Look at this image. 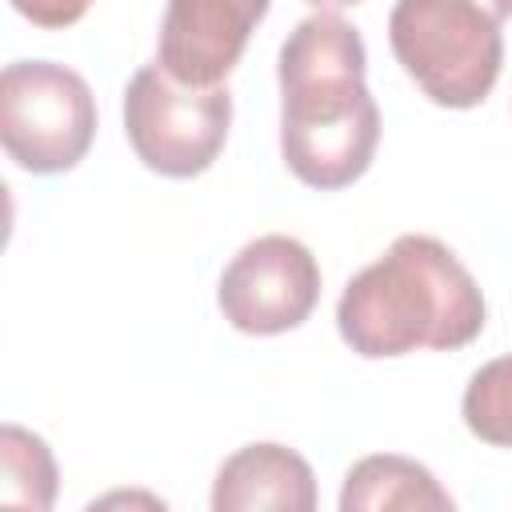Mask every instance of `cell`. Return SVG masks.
Masks as SVG:
<instances>
[{
    "instance_id": "cell-1",
    "label": "cell",
    "mask_w": 512,
    "mask_h": 512,
    "mask_svg": "<svg viewBox=\"0 0 512 512\" xmlns=\"http://www.w3.org/2000/svg\"><path fill=\"white\" fill-rule=\"evenodd\" d=\"M360 32L336 16H304L280 44V156L320 192L360 180L380 144V108L364 84Z\"/></svg>"
},
{
    "instance_id": "cell-2",
    "label": "cell",
    "mask_w": 512,
    "mask_h": 512,
    "mask_svg": "<svg viewBox=\"0 0 512 512\" xmlns=\"http://www.w3.org/2000/svg\"><path fill=\"white\" fill-rule=\"evenodd\" d=\"M336 328L364 360L452 352L484 332V292L448 244L408 232L344 284Z\"/></svg>"
},
{
    "instance_id": "cell-3",
    "label": "cell",
    "mask_w": 512,
    "mask_h": 512,
    "mask_svg": "<svg viewBox=\"0 0 512 512\" xmlns=\"http://www.w3.org/2000/svg\"><path fill=\"white\" fill-rule=\"evenodd\" d=\"M488 0H396L388 44L440 108H476L500 80L504 36Z\"/></svg>"
},
{
    "instance_id": "cell-4",
    "label": "cell",
    "mask_w": 512,
    "mask_h": 512,
    "mask_svg": "<svg viewBox=\"0 0 512 512\" xmlns=\"http://www.w3.org/2000/svg\"><path fill=\"white\" fill-rule=\"evenodd\" d=\"M96 136V100L80 72L56 60H12L0 72V140L32 176L76 168Z\"/></svg>"
},
{
    "instance_id": "cell-5",
    "label": "cell",
    "mask_w": 512,
    "mask_h": 512,
    "mask_svg": "<svg viewBox=\"0 0 512 512\" xmlns=\"http://www.w3.org/2000/svg\"><path fill=\"white\" fill-rule=\"evenodd\" d=\"M232 96L224 84L192 88L160 64H144L124 88V132L144 168L188 180L212 168L228 140Z\"/></svg>"
},
{
    "instance_id": "cell-6",
    "label": "cell",
    "mask_w": 512,
    "mask_h": 512,
    "mask_svg": "<svg viewBox=\"0 0 512 512\" xmlns=\"http://www.w3.org/2000/svg\"><path fill=\"white\" fill-rule=\"evenodd\" d=\"M320 300L316 256L284 232L248 240L224 268L216 304L236 332L280 336L300 328Z\"/></svg>"
},
{
    "instance_id": "cell-7",
    "label": "cell",
    "mask_w": 512,
    "mask_h": 512,
    "mask_svg": "<svg viewBox=\"0 0 512 512\" xmlns=\"http://www.w3.org/2000/svg\"><path fill=\"white\" fill-rule=\"evenodd\" d=\"M268 16V0H168L156 64L192 88L220 84L244 56L248 36Z\"/></svg>"
},
{
    "instance_id": "cell-8",
    "label": "cell",
    "mask_w": 512,
    "mask_h": 512,
    "mask_svg": "<svg viewBox=\"0 0 512 512\" xmlns=\"http://www.w3.org/2000/svg\"><path fill=\"white\" fill-rule=\"evenodd\" d=\"M216 512H312L316 476L312 464L284 444H244L232 452L212 484Z\"/></svg>"
},
{
    "instance_id": "cell-9",
    "label": "cell",
    "mask_w": 512,
    "mask_h": 512,
    "mask_svg": "<svg viewBox=\"0 0 512 512\" xmlns=\"http://www.w3.org/2000/svg\"><path fill=\"white\" fill-rule=\"evenodd\" d=\"M380 508L452 512V496L420 460L376 452L348 468L340 488V512H380Z\"/></svg>"
},
{
    "instance_id": "cell-10",
    "label": "cell",
    "mask_w": 512,
    "mask_h": 512,
    "mask_svg": "<svg viewBox=\"0 0 512 512\" xmlns=\"http://www.w3.org/2000/svg\"><path fill=\"white\" fill-rule=\"evenodd\" d=\"M56 460L48 444L20 428L4 424L0 428V500L32 512H48L56 504Z\"/></svg>"
},
{
    "instance_id": "cell-11",
    "label": "cell",
    "mask_w": 512,
    "mask_h": 512,
    "mask_svg": "<svg viewBox=\"0 0 512 512\" xmlns=\"http://www.w3.org/2000/svg\"><path fill=\"white\" fill-rule=\"evenodd\" d=\"M460 412L472 436L492 448H512V352L472 372Z\"/></svg>"
},
{
    "instance_id": "cell-12",
    "label": "cell",
    "mask_w": 512,
    "mask_h": 512,
    "mask_svg": "<svg viewBox=\"0 0 512 512\" xmlns=\"http://www.w3.org/2000/svg\"><path fill=\"white\" fill-rule=\"evenodd\" d=\"M8 4L40 28H68L88 12L92 0H8Z\"/></svg>"
},
{
    "instance_id": "cell-13",
    "label": "cell",
    "mask_w": 512,
    "mask_h": 512,
    "mask_svg": "<svg viewBox=\"0 0 512 512\" xmlns=\"http://www.w3.org/2000/svg\"><path fill=\"white\" fill-rule=\"evenodd\" d=\"M312 8H320V12H336V8H352V4H364V0H308Z\"/></svg>"
},
{
    "instance_id": "cell-14",
    "label": "cell",
    "mask_w": 512,
    "mask_h": 512,
    "mask_svg": "<svg viewBox=\"0 0 512 512\" xmlns=\"http://www.w3.org/2000/svg\"><path fill=\"white\" fill-rule=\"evenodd\" d=\"M488 4H492V12H496L500 20H508V16H512V0H488Z\"/></svg>"
}]
</instances>
